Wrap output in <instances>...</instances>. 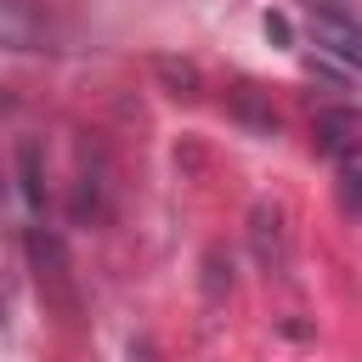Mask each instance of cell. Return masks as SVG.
Wrapping results in <instances>:
<instances>
[{"label": "cell", "instance_id": "7", "mask_svg": "<svg viewBox=\"0 0 362 362\" xmlns=\"http://www.w3.org/2000/svg\"><path fill=\"white\" fill-rule=\"evenodd\" d=\"M17 158H23V198L40 209V204H45V187H40V147H34V141H23V147H17Z\"/></svg>", "mask_w": 362, "mask_h": 362}, {"label": "cell", "instance_id": "4", "mask_svg": "<svg viewBox=\"0 0 362 362\" xmlns=\"http://www.w3.org/2000/svg\"><path fill=\"white\" fill-rule=\"evenodd\" d=\"M34 40H40V17H34L23 0H0V45L28 51Z\"/></svg>", "mask_w": 362, "mask_h": 362}, {"label": "cell", "instance_id": "3", "mask_svg": "<svg viewBox=\"0 0 362 362\" xmlns=\"http://www.w3.org/2000/svg\"><path fill=\"white\" fill-rule=\"evenodd\" d=\"M249 221H255V226H249V238H255V255H260V266L283 277V272H288V238H283V215H277L272 204H260Z\"/></svg>", "mask_w": 362, "mask_h": 362}, {"label": "cell", "instance_id": "5", "mask_svg": "<svg viewBox=\"0 0 362 362\" xmlns=\"http://www.w3.org/2000/svg\"><path fill=\"white\" fill-rule=\"evenodd\" d=\"M334 158H339V192H345V204H351V209H362V153L345 141Z\"/></svg>", "mask_w": 362, "mask_h": 362}, {"label": "cell", "instance_id": "6", "mask_svg": "<svg viewBox=\"0 0 362 362\" xmlns=\"http://www.w3.org/2000/svg\"><path fill=\"white\" fill-rule=\"evenodd\" d=\"M153 68H158V79L170 85V96H198V68H192V62H175V57H158Z\"/></svg>", "mask_w": 362, "mask_h": 362}, {"label": "cell", "instance_id": "1", "mask_svg": "<svg viewBox=\"0 0 362 362\" xmlns=\"http://www.w3.org/2000/svg\"><path fill=\"white\" fill-rule=\"evenodd\" d=\"M28 266H34V283H40V300L62 317V322H74V311H79V294H74V272H68V249H62V238L57 232H28Z\"/></svg>", "mask_w": 362, "mask_h": 362}, {"label": "cell", "instance_id": "2", "mask_svg": "<svg viewBox=\"0 0 362 362\" xmlns=\"http://www.w3.org/2000/svg\"><path fill=\"white\" fill-rule=\"evenodd\" d=\"M305 23H311V40H317V57L339 62L345 74H362V28H356L339 6L311 0V6H305Z\"/></svg>", "mask_w": 362, "mask_h": 362}]
</instances>
